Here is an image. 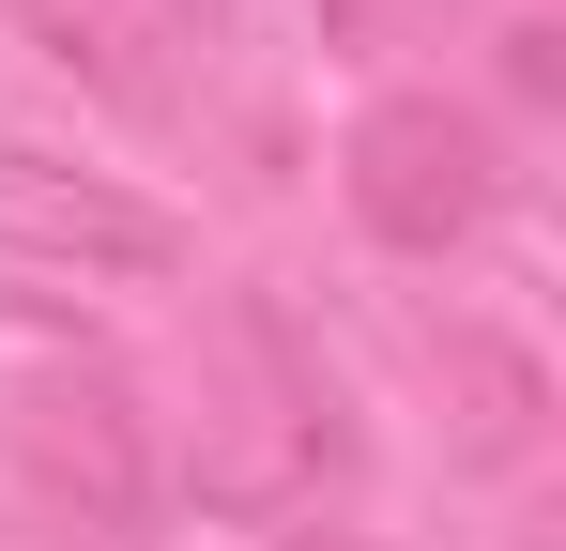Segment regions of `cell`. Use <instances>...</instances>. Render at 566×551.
I'll use <instances>...</instances> for the list:
<instances>
[{
  "label": "cell",
  "instance_id": "3",
  "mask_svg": "<svg viewBox=\"0 0 566 551\" xmlns=\"http://www.w3.org/2000/svg\"><path fill=\"white\" fill-rule=\"evenodd\" d=\"M0 429H15V475H31L62 521H93V537L154 521V414H138V383H123V367H93V353L31 367Z\"/></svg>",
  "mask_w": 566,
  "mask_h": 551
},
{
  "label": "cell",
  "instance_id": "2",
  "mask_svg": "<svg viewBox=\"0 0 566 551\" xmlns=\"http://www.w3.org/2000/svg\"><path fill=\"white\" fill-rule=\"evenodd\" d=\"M337 184H353L368 246H398V261H444V246H474V230H490V199H505V169H490V123H474V107H444V92H382V107H353Z\"/></svg>",
  "mask_w": 566,
  "mask_h": 551
},
{
  "label": "cell",
  "instance_id": "5",
  "mask_svg": "<svg viewBox=\"0 0 566 551\" xmlns=\"http://www.w3.org/2000/svg\"><path fill=\"white\" fill-rule=\"evenodd\" d=\"M276 551H368V537H276Z\"/></svg>",
  "mask_w": 566,
  "mask_h": 551
},
{
  "label": "cell",
  "instance_id": "4",
  "mask_svg": "<svg viewBox=\"0 0 566 551\" xmlns=\"http://www.w3.org/2000/svg\"><path fill=\"white\" fill-rule=\"evenodd\" d=\"M0 246L62 261V276H185V215H154L138 184H107V169H62V154L0 138Z\"/></svg>",
  "mask_w": 566,
  "mask_h": 551
},
{
  "label": "cell",
  "instance_id": "1",
  "mask_svg": "<svg viewBox=\"0 0 566 551\" xmlns=\"http://www.w3.org/2000/svg\"><path fill=\"white\" fill-rule=\"evenodd\" d=\"M230 367H245V414L199 429V490L245 506V521H276V506H306V490H337V475H353V429H337L322 353L291 337L276 306H230Z\"/></svg>",
  "mask_w": 566,
  "mask_h": 551
}]
</instances>
